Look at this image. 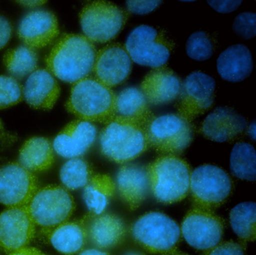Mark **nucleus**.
Wrapping results in <instances>:
<instances>
[{"mask_svg":"<svg viewBox=\"0 0 256 255\" xmlns=\"http://www.w3.org/2000/svg\"><path fill=\"white\" fill-rule=\"evenodd\" d=\"M150 187L158 202H179L188 195L191 169L178 156H162L148 166Z\"/></svg>","mask_w":256,"mask_h":255,"instance_id":"20e7f679","label":"nucleus"},{"mask_svg":"<svg viewBox=\"0 0 256 255\" xmlns=\"http://www.w3.org/2000/svg\"><path fill=\"white\" fill-rule=\"evenodd\" d=\"M114 182L106 174L92 176L84 187V199L91 214L104 212L115 192Z\"/></svg>","mask_w":256,"mask_h":255,"instance_id":"bb28decb","label":"nucleus"},{"mask_svg":"<svg viewBox=\"0 0 256 255\" xmlns=\"http://www.w3.org/2000/svg\"><path fill=\"white\" fill-rule=\"evenodd\" d=\"M60 93L59 84L47 69L32 72L23 90L25 100L30 106L38 110H50Z\"/></svg>","mask_w":256,"mask_h":255,"instance_id":"4be33fe9","label":"nucleus"},{"mask_svg":"<svg viewBox=\"0 0 256 255\" xmlns=\"http://www.w3.org/2000/svg\"><path fill=\"white\" fill-rule=\"evenodd\" d=\"M12 32V26L5 16L0 15V50L5 48L10 42Z\"/></svg>","mask_w":256,"mask_h":255,"instance_id":"e433bc0d","label":"nucleus"},{"mask_svg":"<svg viewBox=\"0 0 256 255\" xmlns=\"http://www.w3.org/2000/svg\"><path fill=\"white\" fill-rule=\"evenodd\" d=\"M162 1H126L127 8L128 10L136 14H146L155 10Z\"/></svg>","mask_w":256,"mask_h":255,"instance_id":"c9c22d12","label":"nucleus"},{"mask_svg":"<svg viewBox=\"0 0 256 255\" xmlns=\"http://www.w3.org/2000/svg\"><path fill=\"white\" fill-rule=\"evenodd\" d=\"M132 68V61L125 46L112 44L96 52L92 70L96 79L110 88L124 82L130 76Z\"/></svg>","mask_w":256,"mask_h":255,"instance_id":"2eb2a0df","label":"nucleus"},{"mask_svg":"<svg viewBox=\"0 0 256 255\" xmlns=\"http://www.w3.org/2000/svg\"><path fill=\"white\" fill-rule=\"evenodd\" d=\"M216 81L200 72L187 76L181 86L178 104V115L192 122L212 106Z\"/></svg>","mask_w":256,"mask_h":255,"instance_id":"ddd939ff","label":"nucleus"},{"mask_svg":"<svg viewBox=\"0 0 256 255\" xmlns=\"http://www.w3.org/2000/svg\"><path fill=\"white\" fill-rule=\"evenodd\" d=\"M256 14L245 12L235 18L233 28L236 34L246 39L254 37L256 33Z\"/></svg>","mask_w":256,"mask_h":255,"instance_id":"72a5a7b5","label":"nucleus"},{"mask_svg":"<svg viewBox=\"0 0 256 255\" xmlns=\"http://www.w3.org/2000/svg\"><path fill=\"white\" fill-rule=\"evenodd\" d=\"M247 121L242 115L229 106H218L204 120L200 133L215 142H230L244 134Z\"/></svg>","mask_w":256,"mask_h":255,"instance_id":"f3484780","label":"nucleus"},{"mask_svg":"<svg viewBox=\"0 0 256 255\" xmlns=\"http://www.w3.org/2000/svg\"><path fill=\"white\" fill-rule=\"evenodd\" d=\"M54 160L53 146L47 138L34 136L26 140L20 148L19 164L30 172L48 170Z\"/></svg>","mask_w":256,"mask_h":255,"instance_id":"393cba45","label":"nucleus"},{"mask_svg":"<svg viewBox=\"0 0 256 255\" xmlns=\"http://www.w3.org/2000/svg\"><path fill=\"white\" fill-rule=\"evenodd\" d=\"M224 228V220L212 210L194 208L184 217L180 231L190 246L206 250L221 242Z\"/></svg>","mask_w":256,"mask_h":255,"instance_id":"9b49d317","label":"nucleus"},{"mask_svg":"<svg viewBox=\"0 0 256 255\" xmlns=\"http://www.w3.org/2000/svg\"><path fill=\"white\" fill-rule=\"evenodd\" d=\"M232 189L230 176L216 165H202L191 172L190 190L194 208L212 211L227 200Z\"/></svg>","mask_w":256,"mask_h":255,"instance_id":"0eeeda50","label":"nucleus"},{"mask_svg":"<svg viewBox=\"0 0 256 255\" xmlns=\"http://www.w3.org/2000/svg\"><path fill=\"white\" fill-rule=\"evenodd\" d=\"M18 2L28 7L34 8L44 4L46 1H18Z\"/></svg>","mask_w":256,"mask_h":255,"instance_id":"79ce46f5","label":"nucleus"},{"mask_svg":"<svg viewBox=\"0 0 256 255\" xmlns=\"http://www.w3.org/2000/svg\"><path fill=\"white\" fill-rule=\"evenodd\" d=\"M17 140V136L10 132H6L2 121L0 120V150L7 148L14 144Z\"/></svg>","mask_w":256,"mask_h":255,"instance_id":"58836bf2","label":"nucleus"},{"mask_svg":"<svg viewBox=\"0 0 256 255\" xmlns=\"http://www.w3.org/2000/svg\"><path fill=\"white\" fill-rule=\"evenodd\" d=\"M124 255H145L144 254L140 253V252H134V250H131V252H126L124 254Z\"/></svg>","mask_w":256,"mask_h":255,"instance_id":"a18cd8bd","label":"nucleus"},{"mask_svg":"<svg viewBox=\"0 0 256 255\" xmlns=\"http://www.w3.org/2000/svg\"><path fill=\"white\" fill-rule=\"evenodd\" d=\"M208 4L220 13H230L240 6L242 1H208Z\"/></svg>","mask_w":256,"mask_h":255,"instance_id":"4c0bfd02","label":"nucleus"},{"mask_svg":"<svg viewBox=\"0 0 256 255\" xmlns=\"http://www.w3.org/2000/svg\"><path fill=\"white\" fill-rule=\"evenodd\" d=\"M94 176L88 162L74 158L64 164L60 172L61 182L66 188L76 190L85 187Z\"/></svg>","mask_w":256,"mask_h":255,"instance_id":"7c9ffc66","label":"nucleus"},{"mask_svg":"<svg viewBox=\"0 0 256 255\" xmlns=\"http://www.w3.org/2000/svg\"><path fill=\"white\" fill-rule=\"evenodd\" d=\"M256 151L248 142H238L232 148L230 168L234 176L247 181L256 180Z\"/></svg>","mask_w":256,"mask_h":255,"instance_id":"c756f323","label":"nucleus"},{"mask_svg":"<svg viewBox=\"0 0 256 255\" xmlns=\"http://www.w3.org/2000/svg\"><path fill=\"white\" fill-rule=\"evenodd\" d=\"M10 255H47L35 248L24 247L10 252Z\"/></svg>","mask_w":256,"mask_h":255,"instance_id":"ea45409f","label":"nucleus"},{"mask_svg":"<svg viewBox=\"0 0 256 255\" xmlns=\"http://www.w3.org/2000/svg\"><path fill=\"white\" fill-rule=\"evenodd\" d=\"M116 96L96 78H86L73 85L66 109L80 120L108 123L115 116Z\"/></svg>","mask_w":256,"mask_h":255,"instance_id":"7ed1b4c3","label":"nucleus"},{"mask_svg":"<svg viewBox=\"0 0 256 255\" xmlns=\"http://www.w3.org/2000/svg\"><path fill=\"white\" fill-rule=\"evenodd\" d=\"M131 232L134 241L145 250L162 255L176 250L181 238L178 223L160 212H150L139 217Z\"/></svg>","mask_w":256,"mask_h":255,"instance_id":"39448f33","label":"nucleus"},{"mask_svg":"<svg viewBox=\"0 0 256 255\" xmlns=\"http://www.w3.org/2000/svg\"><path fill=\"white\" fill-rule=\"evenodd\" d=\"M203 255H245L244 243L234 241L220 242L210 249L204 250Z\"/></svg>","mask_w":256,"mask_h":255,"instance_id":"f704fd0d","label":"nucleus"},{"mask_svg":"<svg viewBox=\"0 0 256 255\" xmlns=\"http://www.w3.org/2000/svg\"><path fill=\"white\" fill-rule=\"evenodd\" d=\"M79 255H110L108 252L98 248H90L84 250Z\"/></svg>","mask_w":256,"mask_h":255,"instance_id":"a19ab883","label":"nucleus"},{"mask_svg":"<svg viewBox=\"0 0 256 255\" xmlns=\"http://www.w3.org/2000/svg\"><path fill=\"white\" fill-rule=\"evenodd\" d=\"M163 255H188L186 253H182V252H178V250H172V252H168V253L164 254Z\"/></svg>","mask_w":256,"mask_h":255,"instance_id":"c03bdc74","label":"nucleus"},{"mask_svg":"<svg viewBox=\"0 0 256 255\" xmlns=\"http://www.w3.org/2000/svg\"><path fill=\"white\" fill-rule=\"evenodd\" d=\"M86 242L98 249L110 248L120 244L126 234L124 220L116 214H90L82 218Z\"/></svg>","mask_w":256,"mask_h":255,"instance_id":"a211bd4d","label":"nucleus"},{"mask_svg":"<svg viewBox=\"0 0 256 255\" xmlns=\"http://www.w3.org/2000/svg\"><path fill=\"white\" fill-rule=\"evenodd\" d=\"M59 32L58 18L54 14L46 10L30 12L20 21L18 30L22 42L34 49L50 44Z\"/></svg>","mask_w":256,"mask_h":255,"instance_id":"6ab92c4d","label":"nucleus"},{"mask_svg":"<svg viewBox=\"0 0 256 255\" xmlns=\"http://www.w3.org/2000/svg\"><path fill=\"white\" fill-rule=\"evenodd\" d=\"M38 190L36 177L17 162L0 166V204L8 207L28 206Z\"/></svg>","mask_w":256,"mask_h":255,"instance_id":"f8f14e48","label":"nucleus"},{"mask_svg":"<svg viewBox=\"0 0 256 255\" xmlns=\"http://www.w3.org/2000/svg\"><path fill=\"white\" fill-rule=\"evenodd\" d=\"M172 44L154 27L142 25L128 34L125 48L132 61L152 68L163 67L168 61Z\"/></svg>","mask_w":256,"mask_h":255,"instance_id":"9d476101","label":"nucleus"},{"mask_svg":"<svg viewBox=\"0 0 256 255\" xmlns=\"http://www.w3.org/2000/svg\"><path fill=\"white\" fill-rule=\"evenodd\" d=\"M181 84L179 76L168 68L154 69L140 84V88L148 104L161 105L175 100L180 92Z\"/></svg>","mask_w":256,"mask_h":255,"instance_id":"412c9836","label":"nucleus"},{"mask_svg":"<svg viewBox=\"0 0 256 255\" xmlns=\"http://www.w3.org/2000/svg\"><path fill=\"white\" fill-rule=\"evenodd\" d=\"M23 99V88L17 80L0 75V109L17 104Z\"/></svg>","mask_w":256,"mask_h":255,"instance_id":"473e14b6","label":"nucleus"},{"mask_svg":"<svg viewBox=\"0 0 256 255\" xmlns=\"http://www.w3.org/2000/svg\"><path fill=\"white\" fill-rule=\"evenodd\" d=\"M248 133L250 138H252V139L254 140H256V123L254 122L248 126Z\"/></svg>","mask_w":256,"mask_h":255,"instance_id":"37998d69","label":"nucleus"},{"mask_svg":"<svg viewBox=\"0 0 256 255\" xmlns=\"http://www.w3.org/2000/svg\"><path fill=\"white\" fill-rule=\"evenodd\" d=\"M128 19V14L114 3L95 1L86 4L80 13L85 37L91 42L106 43L116 37Z\"/></svg>","mask_w":256,"mask_h":255,"instance_id":"6e6552de","label":"nucleus"},{"mask_svg":"<svg viewBox=\"0 0 256 255\" xmlns=\"http://www.w3.org/2000/svg\"><path fill=\"white\" fill-rule=\"evenodd\" d=\"M56 250L66 255L80 252L86 243V234L83 220L66 222L56 226L49 236Z\"/></svg>","mask_w":256,"mask_h":255,"instance_id":"a878e982","label":"nucleus"},{"mask_svg":"<svg viewBox=\"0 0 256 255\" xmlns=\"http://www.w3.org/2000/svg\"><path fill=\"white\" fill-rule=\"evenodd\" d=\"M96 50L84 36L64 34L46 60L49 72L64 82L76 84L94 70Z\"/></svg>","mask_w":256,"mask_h":255,"instance_id":"f257e3e1","label":"nucleus"},{"mask_svg":"<svg viewBox=\"0 0 256 255\" xmlns=\"http://www.w3.org/2000/svg\"><path fill=\"white\" fill-rule=\"evenodd\" d=\"M115 116L145 124L154 117L144 94L140 88L136 87L124 88L116 96Z\"/></svg>","mask_w":256,"mask_h":255,"instance_id":"b1692460","label":"nucleus"},{"mask_svg":"<svg viewBox=\"0 0 256 255\" xmlns=\"http://www.w3.org/2000/svg\"><path fill=\"white\" fill-rule=\"evenodd\" d=\"M28 208L36 225L49 229L68 222L76 204L65 188L48 186L36 192Z\"/></svg>","mask_w":256,"mask_h":255,"instance_id":"1a4fd4ad","label":"nucleus"},{"mask_svg":"<svg viewBox=\"0 0 256 255\" xmlns=\"http://www.w3.org/2000/svg\"><path fill=\"white\" fill-rule=\"evenodd\" d=\"M36 226L28 206L8 207L0 214V247L10 252L26 247L35 236Z\"/></svg>","mask_w":256,"mask_h":255,"instance_id":"4468645a","label":"nucleus"},{"mask_svg":"<svg viewBox=\"0 0 256 255\" xmlns=\"http://www.w3.org/2000/svg\"><path fill=\"white\" fill-rule=\"evenodd\" d=\"M216 66L218 73L224 80L241 82L252 72L251 52L244 45H232L220 54Z\"/></svg>","mask_w":256,"mask_h":255,"instance_id":"5701e85b","label":"nucleus"},{"mask_svg":"<svg viewBox=\"0 0 256 255\" xmlns=\"http://www.w3.org/2000/svg\"><path fill=\"white\" fill-rule=\"evenodd\" d=\"M38 60L36 50L26 45L8 50L4 58L7 70L16 80L22 79L35 72Z\"/></svg>","mask_w":256,"mask_h":255,"instance_id":"cd10ccee","label":"nucleus"},{"mask_svg":"<svg viewBox=\"0 0 256 255\" xmlns=\"http://www.w3.org/2000/svg\"><path fill=\"white\" fill-rule=\"evenodd\" d=\"M96 136L97 128L94 123L74 120L58 134L54 140L53 148L62 157L79 158L92 147Z\"/></svg>","mask_w":256,"mask_h":255,"instance_id":"dca6fc26","label":"nucleus"},{"mask_svg":"<svg viewBox=\"0 0 256 255\" xmlns=\"http://www.w3.org/2000/svg\"><path fill=\"white\" fill-rule=\"evenodd\" d=\"M186 54L188 57L198 61H204L212 56L214 44L204 32H196L186 42Z\"/></svg>","mask_w":256,"mask_h":255,"instance_id":"2f4dec72","label":"nucleus"},{"mask_svg":"<svg viewBox=\"0 0 256 255\" xmlns=\"http://www.w3.org/2000/svg\"><path fill=\"white\" fill-rule=\"evenodd\" d=\"M146 126L134 120L114 116L100 133L102 153L109 160L119 164L137 158L149 147Z\"/></svg>","mask_w":256,"mask_h":255,"instance_id":"f03ea898","label":"nucleus"},{"mask_svg":"<svg viewBox=\"0 0 256 255\" xmlns=\"http://www.w3.org/2000/svg\"><path fill=\"white\" fill-rule=\"evenodd\" d=\"M116 187L124 202L132 210H137L150 190L148 166L128 164L120 168Z\"/></svg>","mask_w":256,"mask_h":255,"instance_id":"aec40b11","label":"nucleus"},{"mask_svg":"<svg viewBox=\"0 0 256 255\" xmlns=\"http://www.w3.org/2000/svg\"><path fill=\"white\" fill-rule=\"evenodd\" d=\"M148 146L163 156L181 154L194 136L191 122L178 114L154 117L146 126Z\"/></svg>","mask_w":256,"mask_h":255,"instance_id":"423d86ee","label":"nucleus"},{"mask_svg":"<svg viewBox=\"0 0 256 255\" xmlns=\"http://www.w3.org/2000/svg\"><path fill=\"white\" fill-rule=\"evenodd\" d=\"M256 207L254 202H241L230 212L234 232L242 243L256 240Z\"/></svg>","mask_w":256,"mask_h":255,"instance_id":"c85d7f7f","label":"nucleus"}]
</instances>
